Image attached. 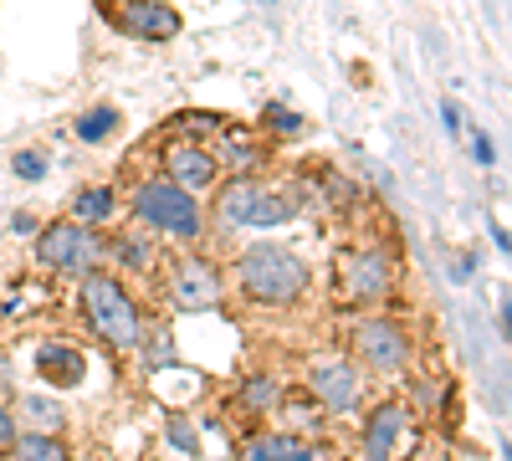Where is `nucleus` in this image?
<instances>
[{
    "label": "nucleus",
    "instance_id": "10",
    "mask_svg": "<svg viewBox=\"0 0 512 461\" xmlns=\"http://www.w3.org/2000/svg\"><path fill=\"white\" fill-rule=\"evenodd\" d=\"M313 400H318L323 410H333V415L359 410V400H364L359 369H349V364H318V369H313Z\"/></svg>",
    "mask_w": 512,
    "mask_h": 461
},
{
    "label": "nucleus",
    "instance_id": "8",
    "mask_svg": "<svg viewBox=\"0 0 512 461\" xmlns=\"http://www.w3.org/2000/svg\"><path fill=\"white\" fill-rule=\"evenodd\" d=\"M169 298H175V308L185 313H205L221 303V272L210 267L205 257H185L175 267V277H169Z\"/></svg>",
    "mask_w": 512,
    "mask_h": 461
},
{
    "label": "nucleus",
    "instance_id": "19",
    "mask_svg": "<svg viewBox=\"0 0 512 461\" xmlns=\"http://www.w3.org/2000/svg\"><path fill=\"white\" fill-rule=\"evenodd\" d=\"M241 400H246V410H256V415H267V410L277 405V380H267V374H256V380H246Z\"/></svg>",
    "mask_w": 512,
    "mask_h": 461
},
{
    "label": "nucleus",
    "instance_id": "11",
    "mask_svg": "<svg viewBox=\"0 0 512 461\" xmlns=\"http://www.w3.org/2000/svg\"><path fill=\"white\" fill-rule=\"evenodd\" d=\"M36 374L57 390H72V385H82V374H88V359L72 344H47V349H36Z\"/></svg>",
    "mask_w": 512,
    "mask_h": 461
},
{
    "label": "nucleus",
    "instance_id": "3",
    "mask_svg": "<svg viewBox=\"0 0 512 461\" xmlns=\"http://www.w3.org/2000/svg\"><path fill=\"white\" fill-rule=\"evenodd\" d=\"M82 313L98 328V339H108L113 349H139L144 339V318L139 303L123 292V282H113L108 272H88L82 277Z\"/></svg>",
    "mask_w": 512,
    "mask_h": 461
},
{
    "label": "nucleus",
    "instance_id": "7",
    "mask_svg": "<svg viewBox=\"0 0 512 461\" xmlns=\"http://www.w3.org/2000/svg\"><path fill=\"white\" fill-rule=\"evenodd\" d=\"M164 170H169V185H180L185 195L200 200V190H216V180H221V159H216V149H210V144L185 139V144H169Z\"/></svg>",
    "mask_w": 512,
    "mask_h": 461
},
{
    "label": "nucleus",
    "instance_id": "25",
    "mask_svg": "<svg viewBox=\"0 0 512 461\" xmlns=\"http://www.w3.org/2000/svg\"><path fill=\"white\" fill-rule=\"evenodd\" d=\"M441 123H446V134L456 139V134H461V108H456V103H441Z\"/></svg>",
    "mask_w": 512,
    "mask_h": 461
},
{
    "label": "nucleus",
    "instance_id": "16",
    "mask_svg": "<svg viewBox=\"0 0 512 461\" xmlns=\"http://www.w3.org/2000/svg\"><path fill=\"white\" fill-rule=\"evenodd\" d=\"M308 451L297 446L292 436H262L251 451H246V461H303Z\"/></svg>",
    "mask_w": 512,
    "mask_h": 461
},
{
    "label": "nucleus",
    "instance_id": "15",
    "mask_svg": "<svg viewBox=\"0 0 512 461\" xmlns=\"http://www.w3.org/2000/svg\"><path fill=\"white\" fill-rule=\"evenodd\" d=\"M108 216H113V190H103V185L82 190V195L72 200V221H82V226H98V221H108Z\"/></svg>",
    "mask_w": 512,
    "mask_h": 461
},
{
    "label": "nucleus",
    "instance_id": "13",
    "mask_svg": "<svg viewBox=\"0 0 512 461\" xmlns=\"http://www.w3.org/2000/svg\"><path fill=\"white\" fill-rule=\"evenodd\" d=\"M349 287L354 298H384V287H390V262L379 257V251H359L349 262Z\"/></svg>",
    "mask_w": 512,
    "mask_h": 461
},
{
    "label": "nucleus",
    "instance_id": "14",
    "mask_svg": "<svg viewBox=\"0 0 512 461\" xmlns=\"http://www.w3.org/2000/svg\"><path fill=\"white\" fill-rule=\"evenodd\" d=\"M11 451H16V461H67V446L52 431H16Z\"/></svg>",
    "mask_w": 512,
    "mask_h": 461
},
{
    "label": "nucleus",
    "instance_id": "21",
    "mask_svg": "<svg viewBox=\"0 0 512 461\" xmlns=\"http://www.w3.org/2000/svg\"><path fill=\"white\" fill-rule=\"evenodd\" d=\"M216 159H226V164H236V170H251L256 159H262V149H251V144H226Z\"/></svg>",
    "mask_w": 512,
    "mask_h": 461
},
{
    "label": "nucleus",
    "instance_id": "12",
    "mask_svg": "<svg viewBox=\"0 0 512 461\" xmlns=\"http://www.w3.org/2000/svg\"><path fill=\"white\" fill-rule=\"evenodd\" d=\"M400 436H405V410L400 405H379L369 415V431H364V461H390Z\"/></svg>",
    "mask_w": 512,
    "mask_h": 461
},
{
    "label": "nucleus",
    "instance_id": "5",
    "mask_svg": "<svg viewBox=\"0 0 512 461\" xmlns=\"http://www.w3.org/2000/svg\"><path fill=\"white\" fill-rule=\"evenodd\" d=\"M36 262L47 267V272H62V277H88L98 272L103 262V241L93 226H82V221H52V226H41L36 236Z\"/></svg>",
    "mask_w": 512,
    "mask_h": 461
},
{
    "label": "nucleus",
    "instance_id": "6",
    "mask_svg": "<svg viewBox=\"0 0 512 461\" xmlns=\"http://www.w3.org/2000/svg\"><path fill=\"white\" fill-rule=\"evenodd\" d=\"M354 354L379 369V374H400L410 364V339H405V328H395L390 318H369L354 328Z\"/></svg>",
    "mask_w": 512,
    "mask_h": 461
},
{
    "label": "nucleus",
    "instance_id": "26",
    "mask_svg": "<svg viewBox=\"0 0 512 461\" xmlns=\"http://www.w3.org/2000/svg\"><path fill=\"white\" fill-rule=\"evenodd\" d=\"M169 364V359H175V344H169V333H159V339H154V354H149V364Z\"/></svg>",
    "mask_w": 512,
    "mask_h": 461
},
{
    "label": "nucleus",
    "instance_id": "9",
    "mask_svg": "<svg viewBox=\"0 0 512 461\" xmlns=\"http://www.w3.org/2000/svg\"><path fill=\"white\" fill-rule=\"evenodd\" d=\"M113 21L123 36H139V41H169L180 31V11L164 6V0H123Z\"/></svg>",
    "mask_w": 512,
    "mask_h": 461
},
{
    "label": "nucleus",
    "instance_id": "23",
    "mask_svg": "<svg viewBox=\"0 0 512 461\" xmlns=\"http://www.w3.org/2000/svg\"><path fill=\"white\" fill-rule=\"evenodd\" d=\"M472 149H477V164H497V144H492V134H472Z\"/></svg>",
    "mask_w": 512,
    "mask_h": 461
},
{
    "label": "nucleus",
    "instance_id": "1",
    "mask_svg": "<svg viewBox=\"0 0 512 461\" xmlns=\"http://www.w3.org/2000/svg\"><path fill=\"white\" fill-rule=\"evenodd\" d=\"M236 282L246 298L256 303H297L308 292V267L303 257H292L287 246H272V241H256L236 257Z\"/></svg>",
    "mask_w": 512,
    "mask_h": 461
},
{
    "label": "nucleus",
    "instance_id": "27",
    "mask_svg": "<svg viewBox=\"0 0 512 461\" xmlns=\"http://www.w3.org/2000/svg\"><path fill=\"white\" fill-rule=\"evenodd\" d=\"M16 441V421H11V410L0 405V446H11Z\"/></svg>",
    "mask_w": 512,
    "mask_h": 461
},
{
    "label": "nucleus",
    "instance_id": "18",
    "mask_svg": "<svg viewBox=\"0 0 512 461\" xmlns=\"http://www.w3.org/2000/svg\"><path fill=\"white\" fill-rule=\"evenodd\" d=\"M21 410L31 415V421H36L41 431H52V436H57V431H62V421H67V415H62V405L41 400V395H26V400H21Z\"/></svg>",
    "mask_w": 512,
    "mask_h": 461
},
{
    "label": "nucleus",
    "instance_id": "17",
    "mask_svg": "<svg viewBox=\"0 0 512 461\" xmlns=\"http://www.w3.org/2000/svg\"><path fill=\"white\" fill-rule=\"evenodd\" d=\"M118 129V108H88L77 118V139L82 144H98V139H108Z\"/></svg>",
    "mask_w": 512,
    "mask_h": 461
},
{
    "label": "nucleus",
    "instance_id": "20",
    "mask_svg": "<svg viewBox=\"0 0 512 461\" xmlns=\"http://www.w3.org/2000/svg\"><path fill=\"white\" fill-rule=\"evenodd\" d=\"M11 170H16L21 180H41V175H47V154H36V149H21V154L11 159Z\"/></svg>",
    "mask_w": 512,
    "mask_h": 461
},
{
    "label": "nucleus",
    "instance_id": "22",
    "mask_svg": "<svg viewBox=\"0 0 512 461\" xmlns=\"http://www.w3.org/2000/svg\"><path fill=\"white\" fill-rule=\"evenodd\" d=\"M118 262H128V267H144V262H149V251H144L139 241H118Z\"/></svg>",
    "mask_w": 512,
    "mask_h": 461
},
{
    "label": "nucleus",
    "instance_id": "24",
    "mask_svg": "<svg viewBox=\"0 0 512 461\" xmlns=\"http://www.w3.org/2000/svg\"><path fill=\"white\" fill-rule=\"evenodd\" d=\"M272 123H277V129H287V134L303 129V118H297V113H282V103H272Z\"/></svg>",
    "mask_w": 512,
    "mask_h": 461
},
{
    "label": "nucleus",
    "instance_id": "2",
    "mask_svg": "<svg viewBox=\"0 0 512 461\" xmlns=\"http://www.w3.org/2000/svg\"><path fill=\"white\" fill-rule=\"evenodd\" d=\"M297 216V190L292 185H262V180H231L216 200V221L226 231H267Z\"/></svg>",
    "mask_w": 512,
    "mask_h": 461
},
{
    "label": "nucleus",
    "instance_id": "4",
    "mask_svg": "<svg viewBox=\"0 0 512 461\" xmlns=\"http://www.w3.org/2000/svg\"><path fill=\"white\" fill-rule=\"evenodd\" d=\"M134 211H139L144 226L175 236V241H200V236H205L200 200L185 195L180 185H169V180H144V185L134 190Z\"/></svg>",
    "mask_w": 512,
    "mask_h": 461
}]
</instances>
